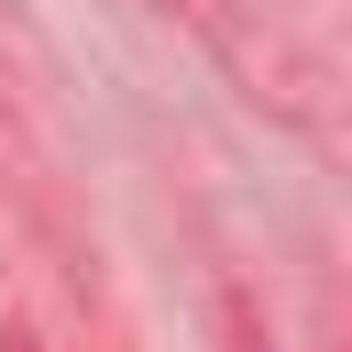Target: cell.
I'll use <instances>...</instances> for the list:
<instances>
[{"label": "cell", "instance_id": "cell-1", "mask_svg": "<svg viewBox=\"0 0 352 352\" xmlns=\"http://www.w3.org/2000/svg\"><path fill=\"white\" fill-rule=\"evenodd\" d=\"M209 44H220V66L275 110V121H297V132H330V66H319V44L275 11V0H176Z\"/></svg>", "mask_w": 352, "mask_h": 352}, {"label": "cell", "instance_id": "cell-3", "mask_svg": "<svg viewBox=\"0 0 352 352\" xmlns=\"http://www.w3.org/2000/svg\"><path fill=\"white\" fill-rule=\"evenodd\" d=\"M0 352H44V341H33V330H22V319H0Z\"/></svg>", "mask_w": 352, "mask_h": 352}, {"label": "cell", "instance_id": "cell-2", "mask_svg": "<svg viewBox=\"0 0 352 352\" xmlns=\"http://www.w3.org/2000/svg\"><path fill=\"white\" fill-rule=\"evenodd\" d=\"M220 341H231V352H286V341H275V319H264L242 286H220Z\"/></svg>", "mask_w": 352, "mask_h": 352}, {"label": "cell", "instance_id": "cell-4", "mask_svg": "<svg viewBox=\"0 0 352 352\" xmlns=\"http://www.w3.org/2000/svg\"><path fill=\"white\" fill-rule=\"evenodd\" d=\"M0 11H11V0H0Z\"/></svg>", "mask_w": 352, "mask_h": 352}]
</instances>
